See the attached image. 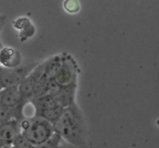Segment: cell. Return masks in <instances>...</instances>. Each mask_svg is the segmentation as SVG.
<instances>
[{"mask_svg": "<svg viewBox=\"0 0 159 148\" xmlns=\"http://www.w3.org/2000/svg\"><path fill=\"white\" fill-rule=\"evenodd\" d=\"M54 133L64 141L77 147H87V130L82 112L76 104L65 108L53 124Z\"/></svg>", "mask_w": 159, "mask_h": 148, "instance_id": "obj_1", "label": "cell"}, {"mask_svg": "<svg viewBox=\"0 0 159 148\" xmlns=\"http://www.w3.org/2000/svg\"><path fill=\"white\" fill-rule=\"evenodd\" d=\"M20 126L21 135L34 147L44 144L54 133L52 124L38 116L26 117Z\"/></svg>", "mask_w": 159, "mask_h": 148, "instance_id": "obj_2", "label": "cell"}, {"mask_svg": "<svg viewBox=\"0 0 159 148\" xmlns=\"http://www.w3.org/2000/svg\"><path fill=\"white\" fill-rule=\"evenodd\" d=\"M39 64L37 62H26L14 68H2L0 78L3 88L18 87Z\"/></svg>", "mask_w": 159, "mask_h": 148, "instance_id": "obj_3", "label": "cell"}, {"mask_svg": "<svg viewBox=\"0 0 159 148\" xmlns=\"http://www.w3.org/2000/svg\"><path fill=\"white\" fill-rule=\"evenodd\" d=\"M79 68L75 59L70 54H62L61 65L54 80L61 86L77 82Z\"/></svg>", "mask_w": 159, "mask_h": 148, "instance_id": "obj_4", "label": "cell"}, {"mask_svg": "<svg viewBox=\"0 0 159 148\" xmlns=\"http://www.w3.org/2000/svg\"><path fill=\"white\" fill-rule=\"evenodd\" d=\"M43 74V62L40 63L26 76L18 86V90L23 99L29 102L34 92L36 83Z\"/></svg>", "mask_w": 159, "mask_h": 148, "instance_id": "obj_5", "label": "cell"}, {"mask_svg": "<svg viewBox=\"0 0 159 148\" xmlns=\"http://www.w3.org/2000/svg\"><path fill=\"white\" fill-rule=\"evenodd\" d=\"M24 102H29L23 99L18 90V87L5 88L0 91V107L13 108Z\"/></svg>", "mask_w": 159, "mask_h": 148, "instance_id": "obj_6", "label": "cell"}, {"mask_svg": "<svg viewBox=\"0 0 159 148\" xmlns=\"http://www.w3.org/2000/svg\"><path fill=\"white\" fill-rule=\"evenodd\" d=\"M22 64V56L17 50L9 47H2L0 49V67L14 68Z\"/></svg>", "mask_w": 159, "mask_h": 148, "instance_id": "obj_7", "label": "cell"}, {"mask_svg": "<svg viewBox=\"0 0 159 148\" xmlns=\"http://www.w3.org/2000/svg\"><path fill=\"white\" fill-rule=\"evenodd\" d=\"M76 89H77V82L62 86L58 94L54 97L57 105L65 109L76 104L75 99Z\"/></svg>", "mask_w": 159, "mask_h": 148, "instance_id": "obj_8", "label": "cell"}, {"mask_svg": "<svg viewBox=\"0 0 159 148\" xmlns=\"http://www.w3.org/2000/svg\"><path fill=\"white\" fill-rule=\"evenodd\" d=\"M21 134L20 122L15 119L0 125V141L12 144L14 140Z\"/></svg>", "mask_w": 159, "mask_h": 148, "instance_id": "obj_9", "label": "cell"}, {"mask_svg": "<svg viewBox=\"0 0 159 148\" xmlns=\"http://www.w3.org/2000/svg\"><path fill=\"white\" fill-rule=\"evenodd\" d=\"M27 103L28 102H24L10 109L0 107V125L12 119L20 122L25 119L26 117L23 115V108Z\"/></svg>", "mask_w": 159, "mask_h": 148, "instance_id": "obj_10", "label": "cell"}, {"mask_svg": "<svg viewBox=\"0 0 159 148\" xmlns=\"http://www.w3.org/2000/svg\"><path fill=\"white\" fill-rule=\"evenodd\" d=\"M62 54H57L43 62V75L47 78L54 79L61 65Z\"/></svg>", "mask_w": 159, "mask_h": 148, "instance_id": "obj_11", "label": "cell"}, {"mask_svg": "<svg viewBox=\"0 0 159 148\" xmlns=\"http://www.w3.org/2000/svg\"><path fill=\"white\" fill-rule=\"evenodd\" d=\"M29 102H30L34 105L35 112L51 110V109L55 108L56 106L58 105L54 98L51 96H48V95H45L41 97L31 99L29 101Z\"/></svg>", "mask_w": 159, "mask_h": 148, "instance_id": "obj_12", "label": "cell"}, {"mask_svg": "<svg viewBox=\"0 0 159 148\" xmlns=\"http://www.w3.org/2000/svg\"><path fill=\"white\" fill-rule=\"evenodd\" d=\"M34 148H87L82 147H77L72 144H68L65 141H64L57 133H54L51 136V137L44 144H41L37 147H34Z\"/></svg>", "mask_w": 159, "mask_h": 148, "instance_id": "obj_13", "label": "cell"}, {"mask_svg": "<svg viewBox=\"0 0 159 148\" xmlns=\"http://www.w3.org/2000/svg\"><path fill=\"white\" fill-rule=\"evenodd\" d=\"M64 110L65 109L62 108L61 106L57 105L55 108L51 109V110L35 112L34 116L42 118V119H45V120H47L53 125L60 118V116H61V114L64 112Z\"/></svg>", "mask_w": 159, "mask_h": 148, "instance_id": "obj_14", "label": "cell"}, {"mask_svg": "<svg viewBox=\"0 0 159 148\" xmlns=\"http://www.w3.org/2000/svg\"><path fill=\"white\" fill-rule=\"evenodd\" d=\"M14 26L16 28L20 29V32H21L20 37H22V41L24 40V37L25 38H29V37H32L35 32V29L30 23V21L26 17L20 18L19 20H17Z\"/></svg>", "mask_w": 159, "mask_h": 148, "instance_id": "obj_15", "label": "cell"}, {"mask_svg": "<svg viewBox=\"0 0 159 148\" xmlns=\"http://www.w3.org/2000/svg\"><path fill=\"white\" fill-rule=\"evenodd\" d=\"M49 81L50 79L47 78L43 74L39 78V80L37 81V83H36L34 92H33V94L31 96V97L30 98L29 101L31 100V99L41 97V96L47 95V90H48V85Z\"/></svg>", "mask_w": 159, "mask_h": 148, "instance_id": "obj_16", "label": "cell"}, {"mask_svg": "<svg viewBox=\"0 0 159 148\" xmlns=\"http://www.w3.org/2000/svg\"><path fill=\"white\" fill-rule=\"evenodd\" d=\"M61 87V85H59L54 79H51V80H50L49 82H48L47 95L52 96V97H55V96L59 93Z\"/></svg>", "mask_w": 159, "mask_h": 148, "instance_id": "obj_17", "label": "cell"}, {"mask_svg": "<svg viewBox=\"0 0 159 148\" xmlns=\"http://www.w3.org/2000/svg\"><path fill=\"white\" fill-rule=\"evenodd\" d=\"M64 8L70 13H75L80 9V4L77 0H67L64 2Z\"/></svg>", "mask_w": 159, "mask_h": 148, "instance_id": "obj_18", "label": "cell"}, {"mask_svg": "<svg viewBox=\"0 0 159 148\" xmlns=\"http://www.w3.org/2000/svg\"><path fill=\"white\" fill-rule=\"evenodd\" d=\"M5 22H6V16H0V25L1 26H4Z\"/></svg>", "mask_w": 159, "mask_h": 148, "instance_id": "obj_19", "label": "cell"}, {"mask_svg": "<svg viewBox=\"0 0 159 148\" xmlns=\"http://www.w3.org/2000/svg\"><path fill=\"white\" fill-rule=\"evenodd\" d=\"M1 69H2V67H0V75H1ZM3 88L2 85V82H1V78H0V91Z\"/></svg>", "mask_w": 159, "mask_h": 148, "instance_id": "obj_20", "label": "cell"}, {"mask_svg": "<svg viewBox=\"0 0 159 148\" xmlns=\"http://www.w3.org/2000/svg\"><path fill=\"white\" fill-rule=\"evenodd\" d=\"M10 148H18V147H14V146L11 145V147H10Z\"/></svg>", "mask_w": 159, "mask_h": 148, "instance_id": "obj_21", "label": "cell"}, {"mask_svg": "<svg viewBox=\"0 0 159 148\" xmlns=\"http://www.w3.org/2000/svg\"><path fill=\"white\" fill-rule=\"evenodd\" d=\"M2 47H3V46H2V47H0V48H2Z\"/></svg>", "mask_w": 159, "mask_h": 148, "instance_id": "obj_22", "label": "cell"}, {"mask_svg": "<svg viewBox=\"0 0 159 148\" xmlns=\"http://www.w3.org/2000/svg\"><path fill=\"white\" fill-rule=\"evenodd\" d=\"M0 49H1V48H0Z\"/></svg>", "mask_w": 159, "mask_h": 148, "instance_id": "obj_23", "label": "cell"}]
</instances>
